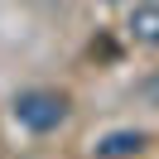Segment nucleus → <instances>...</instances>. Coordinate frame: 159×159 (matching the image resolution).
<instances>
[{
    "instance_id": "nucleus-2",
    "label": "nucleus",
    "mask_w": 159,
    "mask_h": 159,
    "mask_svg": "<svg viewBox=\"0 0 159 159\" xmlns=\"http://www.w3.org/2000/svg\"><path fill=\"white\" fill-rule=\"evenodd\" d=\"M130 39L159 48V5L154 0H149V5H135V15H130Z\"/></svg>"
},
{
    "instance_id": "nucleus-1",
    "label": "nucleus",
    "mask_w": 159,
    "mask_h": 159,
    "mask_svg": "<svg viewBox=\"0 0 159 159\" xmlns=\"http://www.w3.org/2000/svg\"><path fill=\"white\" fill-rule=\"evenodd\" d=\"M15 120L24 130H34V135H48V130H58L68 120V97H58V92H20L15 97Z\"/></svg>"
},
{
    "instance_id": "nucleus-3",
    "label": "nucleus",
    "mask_w": 159,
    "mask_h": 159,
    "mask_svg": "<svg viewBox=\"0 0 159 159\" xmlns=\"http://www.w3.org/2000/svg\"><path fill=\"white\" fill-rule=\"evenodd\" d=\"M140 149H145V135H140V130H111L97 145V154L101 159H125V154H140Z\"/></svg>"
}]
</instances>
